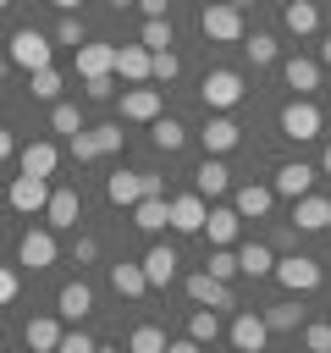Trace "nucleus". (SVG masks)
I'll list each match as a JSON object with an SVG mask.
<instances>
[{"label": "nucleus", "instance_id": "nucleus-1", "mask_svg": "<svg viewBox=\"0 0 331 353\" xmlns=\"http://www.w3.org/2000/svg\"><path fill=\"white\" fill-rule=\"evenodd\" d=\"M199 28H204L210 44H243V6L237 0H215V6H204Z\"/></svg>", "mask_w": 331, "mask_h": 353}, {"label": "nucleus", "instance_id": "nucleus-2", "mask_svg": "<svg viewBox=\"0 0 331 353\" xmlns=\"http://www.w3.org/2000/svg\"><path fill=\"white\" fill-rule=\"evenodd\" d=\"M50 50H55V44H50L39 28H17L11 44H6V61L22 66V72H44V66H50Z\"/></svg>", "mask_w": 331, "mask_h": 353}, {"label": "nucleus", "instance_id": "nucleus-3", "mask_svg": "<svg viewBox=\"0 0 331 353\" xmlns=\"http://www.w3.org/2000/svg\"><path fill=\"white\" fill-rule=\"evenodd\" d=\"M287 292H314L320 281H325V270H320V259H309V254H287V259H276V270H270Z\"/></svg>", "mask_w": 331, "mask_h": 353}, {"label": "nucleus", "instance_id": "nucleus-4", "mask_svg": "<svg viewBox=\"0 0 331 353\" xmlns=\"http://www.w3.org/2000/svg\"><path fill=\"white\" fill-rule=\"evenodd\" d=\"M281 138H292V143L320 138V105L314 99H287L281 105Z\"/></svg>", "mask_w": 331, "mask_h": 353}, {"label": "nucleus", "instance_id": "nucleus-5", "mask_svg": "<svg viewBox=\"0 0 331 353\" xmlns=\"http://www.w3.org/2000/svg\"><path fill=\"white\" fill-rule=\"evenodd\" d=\"M55 254H61V248H55V232H50V226H39V232L28 226L22 243H17V265H28V270H50Z\"/></svg>", "mask_w": 331, "mask_h": 353}, {"label": "nucleus", "instance_id": "nucleus-6", "mask_svg": "<svg viewBox=\"0 0 331 353\" xmlns=\"http://www.w3.org/2000/svg\"><path fill=\"white\" fill-rule=\"evenodd\" d=\"M237 99H243V77H237V72H226V66H221V72H210V77H204V105H210L215 116H226Z\"/></svg>", "mask_w": 331, "mask_h": 353}, {"label": "nucleus", "instance_id": "nucleus-7", "mask_svg": "<svg viewBox=\"0 0 331 353\" xmlns=\"http://www.w3.org/2000/svg\"><path fill=\"white\" fill-rule=\"evenodd\" d=\"M226 336H232V347H237V353H265V336H270V325H265V314L243 309V314L226 325Z\"/></svg>", "mask_w": 331, "mask_h": 353}, {"label": "nucleus", "instance_id": "nucleus-8", "mask_svg": "<svg viewBox=\"0 0 331 353\" xmlns=\"http://www.w3.org/2000/svg\"><path fill=\"white\" fill-rule=\"evenodd\" d=\"M314 176H320L314 165H303V160H287V165L270 176V193H276V199H303V193L314 188Z\"/></svg>", "mask_w": 331, "mask_h": 353}, {"label": "nucleus", "instance_id": "nucleus-9", "mask_svg": "<svg viewBox=\"0 0 331 353\" xmlns=\"http://www.w3.org/2000/svg\"><path fill=\"white\" fill-rule=\"evenodd\" d=\"M149 66H154V50H143V44H121V50H116V77H121L127 88L149 83Z\"/></svg>", "mask_w": 331, "mask_h": 353}, {"label": "nucleus", "instance_id": "nucleus-10", "mask_svg": "<svg viewBox=\"0 0 331 353\" xmlns=\"http://www.w3.org/2000/svg\"><path fill=\"white\" fill-rule=\"evenodd\" d=\"M281 83H287L298 99H309V94L320 88V61H309V55H287V61H281Z\"/></svg>", "mask_w": 331, "mask_h": 353}, {"label": "nucleus", "instance_id": "nucleus-11", "mask_svg": "<svg viewBox=\"0 0 331 353\" xmlns=\"http://www.w3.org/2000/svg\"><path fill=\"white\" fill-rule=\"evenodd\" d=\"M199 138H204V154H221V160H226V154H232V149L243 143V127H237L232 116H210Z\"/></svg>", "mask_w": 331, "mask_h": 353}, {"label": "nucleus", "instance_id": "nucleus-12", "mask_svg": "<svg viewBox=\"0 0 331 353\" xmlns=\"http://www.w3.org/2000/svg\"><path fill=\"white\" fill-rule=\"evenodd\" d=\"M226 188H232V171H226V160H221V154H204V165L193 171V193L210 204V199H221Z\"/></svg>", "mask_w": 331, "mask_h": 353}, {"label": "nucleus", "instance_id": "nucleus-13", "mask_svg": "<svg viewBox=\"0 0 331 353\" xmlns=\"http://www.w3.org/2000/svg\"><path fill=\"white\" fill-rule=\"evenodd\" d=\"M11 210H22V215H39L44 204H50V182L44 176H11Z\"/></svg>", "mask_w": 331, "mask_h": 353}, {"label": "nucleus", "instance_id": "nucleus-14", "mask_svg": "<svg viewBox=\"0 0 331 353\" xmlns=\"http://www.w3.org/2000/svg\"><path fill=\"white\" fill-rule=\"evenodd\" d=\"M188 298H193L199 309H232V287L215 281L210 270H193V276H188Z\"/></svg>", "mask_w": 331, "mask_h": 353}, {"label": "nucleus", "instance_id": "nucleus-15", "mask_svg": "<svg viewBox=\"0 0 331 353\" xmlns=\"http://www.w3.org/2000/svg\"><path fill=\"white\" fill-rule=\"evenodd\" d=\"M160 116V88L138 83V88H121V121H154Z\"/></svg>", "mask_w": 331, "mask_h": 353}, {"label": "nucleus", "instance_id": "nucleus-16", "mask_svg": "<svg viewBox=\"0 0 331 353\" xmlns=\"http://www.w3.org/2000/svg\"><path fill=\"white\" fill-rule=\"evenodd\" d=\"M292 226H298V232H325V226H331V199H320V193L292 199Z\"/></svg>", "mask_w": 331, "mask_h": 353}, {"label": "nucleus", "instance_id": "nucleus-17", "mask_svg": "<svg viewBox=\"0 0 331 353\" xmlns=\"http://www.w3.org/2000/svg\"><path fill=\"white\" fill-rule=\"evenodd\" d=\"M270 204H276V193H270L265 182H243V188L232 193V210H237L243 221H259V215H270Z\"/></svg>", "mask_w": 331, "mask_h": 353}, {"label": "nucleus", "instance_id": "nucleus-18", "mask_svg": "<svg viewBox=\"0 0 331 353\" xmlns=\"http://www.w3.org/2000/svg\"><path fill=\"white\" fill-rule=\"evenodd\" d=\"M132 226H138V232H166V226H171V199H166V193L138 199V204H132Z\"/></svg>", "mask_w": 331, "mask_h": 353}, {"label": "nucleus", "instance_id": "nucleus-19", "mask_svg": "<svg viewBox=\"0 0 331 353\" xmlns=\"http://www.w3.org/2000/svg\"><path fill=\"white\" fill-rule=\"evenodd\" d=\"M237 226H243V215H237L232 204H210L204 232H210V243H215V248H232V243H237Z\"/></svg>", "mask_w": 331, "mask_h": 353}, {"label": "nucleus", "instance_id": "nucleus-20", "mask_svg": "<svg viewBox=\"0 0 331 353\" xmlns=\"http://www.w3.org/2000/svg\"><path fill=\"white\" fill-rule=\"evenodd\" d=\"M77 72H83V83H88V77H110V72H116V44H94V39H88V44L77 50Z\"/></svg>", "mask_w": 331, "mask_h": 353}, {"label": "nucleus", "instance_id": "nucleus-21", "mask_svg": "<svg viewBox=\"0 0 331 353\" xmlns=\"http://www.w3.org/2000/svg\"><path fill=\"white\" fill-rule=\"evenodd\" d=\"M55 165H61V149H55V143H44V138H39V143H22V176H44V182H50Z\"/></svg>", "mask_w": 331, "mask_h": 353}, {"label": "nucleus", "instance_id": "nucleus-22", "mask_svg": "<svg viewBox=\"0 0 331 353\" xmlns=\"http://www.w3.org/2000/svg\"><path fill=\"white\" fill-rule=\"evenodd\" d=\"M44 221H50V232H66V226H77V188H50Z\"/></svg>", "mask_w": 331, "mask_h": 353}, {"label": "nucleus", "instance_id": "nucleus-23", "mask_svg": "<svg viewBox=\"0 0 331 353\" xmlns=\"http://www.w3.org/2000/svg\"><path fill=\"white\" fill-rule=\"evenodd\" d=\"M204 215H210V204H204L199 193L171 199V232H204Z\"/></svg>", "mask_w": 331, "mask_h": 353}, {"label": "nucleus", "instance_id": "nucleus-24", "mask_svg": "<svg viewBox=\"0 0 331 353\" xmlns=\"http://www.w3.org/2000/svg\"><path fill=\"white\" fill-rule=\"evenodd\" d=\"M138 265H143L149 287H166V281L177 276V265H182V259H177V248H171V243H154V248H149V254H143Z\"/></svg>", "mask_w": 331, "mask_h": 353}, {"label": "nucleus", "instance_id": "nucleus-25", "mask_svg": "<svg viewBox=\"0 0 331 353\" xmlns=\"http://www.w3.org/2000/svg\"><path fill=\"white\" fill-rule=\"evenodd\" d=\"M88 309H94V287H88V281H66V287L55 292V314H61V320H83Z\"/></svg>", "mask_w": 331, "mask_h": 353}, {"label": "nucleus", "instance_id": "nucleus-26", "mask_svg": "<svg viewBox=\"0 0 331 353\" xmlns=\"http://www.w3.org/2000/svg\"><path fill=\"white\" fill-rule=\"evenodd\" d=\"M61 336H66V331H61V320H50V314H33V320L22 325V342H28L33 353H55Z\"/></svg>", "mask_w": 331, "mask_h": 353}, {"label": "nucleus", "instance_id": "nucleus-27", "mask_svg": "<svg viewBox=\"0 0 331 353\" xmlns=\"http://www.w3.org/2000/svg\"><path fill=\"white\" fill-rule=\"evenodd\" d=\"M281 28L298 33V39H309V33L320 28V6H314V0H287V6H281Z\"/></svg>", "mask_w": 331, "mask_h": 353}, {"label": "nucleus", "instance_id": "nucleus-28", "mask_svg": "<svg viewBox=\"0 0 331 353\" xmlns=\"http://www.w3.org/2000/svg\"><path fill=\"white\" fill-rule=\"evenodd\" d=\"M105 199L121 204V210H132V204L143 199V171H116V176L105 182Z\"/></svg>", "mask_w": 331, "mask_h": 353}, {"label": "nucleus", "instance_id": "nucleus-29", "mask_svg": "<svg viewBox=\"0 0 331 353\" xmlns=\"http://www.w3.org/2000/svg\"><path fill=\"white\" fill-rule=\"evenodd\" d=\"M237 270H243V276H270V270H276V254H270L265 243H243V248H237Z\"/></svg>", "mask_w": 331, "mask_h": 353}, {"label": "nucleus", "instance_id": "nucleus-30", "mask_svg": "<svg viewBox=\"0 0 331 353\" xmlns=\"http://www.w3.org/2000/svg\"><path fill=\"white\" fill-rule=\"evenodd\" d=\"M110 287L121 298H143L149 292V276H143V265H110Z\"/></svg>", "mask_w": 331, "mask_h": 353}, {"label": "nucleus", "instance_id": "nucleus-31", "mask_svg": "<svg viewBox=\"0 0 331 353\" xmlns=\"http://www.w3.org/2000/svg\"><path fill=\"white\" fill-rule=\"evenodd\" d=\"M243 55H248L254 66H270V61L281 55V44H276V33H243Z\"/></svg>", "mask_w": 331, "mask_h": 353}, {"label": "nucleus", "instance_id": "nucleus-32", "mask_svg": "<svg viewBox=\"0 0 331 353\" xmlns=\"http://www.w3.org/2000/svg\"><path fill=\"white\" fill-rule=\"evenodd\" d=\"M149 127H154V149H166V154H171V149H182V143H188V127H182V121H177V116H154V121H149Z\"/></svg>", "mask_w": 331, "mask_h": 353}, {"label": "nucleus", "instance_id": "nucleus-33", "mask_svg": "<svg viewBox=\"0 0 331 353\" xmlns=\"http://www.w3.org/2000/svg\"><path fill=\"white\" fill-rule=\"evenodd\" d=\"M138 44H143V50H171V44H177V33H171V22H166V17H143Z\"/></svg>", "mask_w": 331, "mask_h": 353}, {"label": "nucleus", "instance_id": "nucleus-34", "mask_svg": "<svg viewBox=\"0 0 331 353\" xmlns=\"http://www.w3.org/2000/svg\"><path fill=\"white\" fill-rule=\"evenodd\" d=\"M298 320H303L298 298H281V303H270V309H265V325H270V331H298Z\"/></svg>", "mask_w": 331, "mask_h": 353}, {"label": "nucleus", "instance_id": "nucleus-35", "mask_svg": "<svg viewBox=\"0 0 331 353\" xmlns=\"http://www.w3.org/2000/svg\"><path fill=\"white\" fill-rule=\"evenodd\" d=\"M188 336H193L199 347L215 342V336H221V314H215V309H193V314H188Z\"/></svg>", "mask_w": 331, "mask_h": 353}, {"label": "nucleus", "instance_id": "nucleus-36", "mask_svg": "<svg viewBox=\"0 0 331 353\" xmlns=\"http://www.w3.org/2000/svg\"><path fill=\"white\" fill-rule=\"evenodd\" d=\"M28 88H33V99H61V72L55 66H44V72H28Z\"/></svg>", "mask_w": 331, "mask_h": 353}, {"label": "nucleus", "instance_id": "nucleus-37", "mask_svg": "<svg viewBox=\"0 0 331 353\" xmlns=\"http://www.w3.org/2000/svg\"><path fill=\"white\" fill-rule=\"evenodd\" d=\"M127 347H132V353H166V331H160V325H138V331L127 336Z\"/></svg>", "mask_w": 331, "mask_h": 353}, {"label": "nucleus", "instance_id": "nucleus-38", "mask_svg": "<svg viewBox=\"0 0 331 353\" xmlns=\"http://www.w3.org/2000/svg\"><path fill=\"white\" fill-rule=\"evenodd\" d=\"M55 44H66V50H83V44H88L83 22H77V17H61V22H55Z\"/></svg>", "mask_w": 331, "mask_h": 353}, {"label": "nucleus", "instance_id": "nucleus-39", "mask_svg": "<svg viewBox=\"0 0 331 353\" xmlns=\"http://www.w3.org/2000/svg\"><path fill=\"white\" fill-rule=\"evenodd\" d=\"M182 72V61H177V50H154V66H149V83H171Z\"/></svg>", "mask_w": 331, "mask_h": 353}, {"label": "nucleus", "instance_id": "nucleus-40", "mask_svg": "<svg viewBox=\"0 0 331 353\" xmlns=\"http://www.w3.org/2000/svg\"><path fill=\"white\" fill-rule=\"evenodd\" d=\"M50 127H55V132H66V138H72V132H83V116H77V105H61V99H55V110H50Z\"/></svg>", "mask_w": 331, "mask_h": 353}, {"label": "nucleus", "instance_id": "nucleus-41", "mask_svg": "<svg viewBox=\"0 0 331 353\" xmlns=\"http://www.w3.org/2000/svg\"><path fill=\"white\" fill-rule=\"evenodd\" d=\"M88 132H94V149L99 154H116L121 149V121H105V127H88Z\"/></svg>", "mask_w": 331, "mask_h": 353}, {"label": "nucleus", "instance_id": "nucleus-42", "mask_svg": "<svg viewBox=\"0 0 331 353\" xmlns=\"http://www.w3.org/2000/svg\"><path fill=\"white\" fill-rule=\"evenodd\" d=\"M210 276H215V281H232V276H237V248H215V254H210Z\"/></svg>", "mask_w": 331, "mask_h": 353}, {"label": "nucleus", "instance_id": "nucleus-43", "mask_svg": "<svg viewBox=\"0 0 331 353\" xmlns=\"http://www.w3.org/2000/svg\"><path fill=\"white\" fill-rule=\"evenodd\" d=\"M66 143H72V160H77V165H83V160H94V154H99V149H94V132H88V127H83V132H72V138H66Z\"/></svg>", "mask_w": 331, "mask_h": 353}, {"label": "nucleus", "instance_id": "nucleus-44", "mask_svg": "<svg viewBox=\"0 0 331 353\" xmlns=\"http://www.w3.org/2000/svg\"><path fill=\"white\" fill-rule=\"evenodd\" d=\"M303 347H309V353H331V325H320V320H314V325L303 331Z\"/></svg>", "mask_w": 331, "mask_h": 353}, {"label": "nucleus", "instance_id": "nucleus-45", "mask_svg": "<svg viewBox=\"0 0 331 353\" xmlns=\"http://www.w3.org/2000/svg\"><path fill=\"white\" fill-rule=\"evenodd\" d=\"M94 347H99V342H94V336H88V331H66V336H61V347H55V353H94Z\"/></svg>", "mask_w": 331, "mask_h": 353}, {"label": "nucleus", "instance_id": "nucleus-46", "mask_svg": "<svg viewBox=\"0 0 331 353\" xmlns=\"http://www.w3.org/2000/svg\"><path fill=\"white\" fill-rule=\"evenodd\" d=\"M83 88H88V99H110V94H116V72H110V77H88Z\"/></svg>", "mask_w": 331, "mask_h": 353}, {"label": "nucleus", "instance_id": "nucleus-47", "mask_svg": "<svg viewBox=\"0 0 331 353\" xmlns=\"http://www.w3.org/2000/svg\"><path fill=\"white\" fill-rule=\"evenodd\" d=\"M17 292H22V281H17V270H11V265H0V303H11Z\"/></svg>", "mask_w": 331, "mask_h": 353}, {"label": "nucleus", "instance_id": "nucleus-48", "mask_svg": "<svg viewBox=\"0 0 331 353\" xmlns=\"http://www.w3.org/2000/svg\"><path fill=\"white\" fill-rule=\"evenodd\" d=\"M72 254H77V265H94V259H99V243H94V237H77Z\"/></svg>", "mask_w": 331, "mask_h": 353}, {"label": "nucleus", "instance_id": "nucleus-49", "mask_svg": "<svg viewBox=\"0 0 331 353\" xmlns=\"http://www.w3.org/2000/svg\"><path fill=\"white\" fill-rule=\"evenodd\" d=\"M166 353H204L193 336H177V342H166Z\"/></svg>", "mask_w": 331, "mask_h": 353}, {"label": "nucleus", "instance_id": "nucleus-50", "mask_svg": "<svg viewBox=\"0 0 331 353\" xmlns=\"http://www.w3.org/2000/svg\"><path fill=\"white\" fill-rule=\"evenodd\" d=\"M138 11L143 17H166V0H138Z\"/></svg>", "mask_w": 331, "mask_h": 353}, {"label": "nucleus", "instance_id": "nucleus-51", "mask_svg": "<svg viewBox=\"0 0 331 353\" xmlns=\"http://www.w3.org/2000/svg\"><path fill=\"white\" fill-rule=\"evenodd\" d=\"M6 154H17V138H11L6 127H0V160H6Z\"/></svg>", "mask_w": 331, "mask_h": 353}, {"label": "nucleus", "instance_id": "nucleus-52", "mask_svg": "<svg viewBox=\"0 0 331 353\" xmlns=\"http://www.w3.org/2000/svg\"><path fill=\"white\" fill-rule=\"evenodd\" d=\"M314 171H320V176H331V143L320 149V165H314Z\"/></svg>", "mask_w": 331, "mask_h": 353}, {"label": "nucleus", "instance_id": "nucleus-53", "mask_svg": "<svg viewBox=\"0 0 331 353\" xmlns=\"http://www.w3.org/2000/svg\"><path fill=\"white\" fill-rule=\"evenodd\" d=\"M50 6H55V11H66V17H77V6H83V0H50Z\"/></svg>", "mask_w": 331, "mask_h": 353}, {"label": "nucleus", "instance_id": "nucleus-54", "mask_svg": "<svg viewBox=\"0 0 331 353\" xmlns=\"http://www.w3.org/2000/svg\"><path fill=\"white\" fill-rule=\"evenodd\" d=\"M105 6H110V11H127V6H138V0H105Z\"/></svg>", "mask_w": 331, "mask_h": 353}, {"label": "nucleus", "instance_id": "nucleus-55", "mask_svg": "<svg viewBox=\"0 0 331 353\" xmlns=\"http://www.w3.org/2000/svg\"><path fill=\"white\" fill-rule=\"evenodd\" d=\"M320 61H325V66H331V33H325V44H320Z\"/></svg>", "mask_w": 331, "mask_h": 353}, {"label": "nucleus", "instance_id": "nucleus-56", "mask_svg": "<svg viewBox=\"0 0 331 353\" xmlns=\"http://www.w3.org/2000/svg\"><path fill=\"white\" fill-rule=\"evenodd\" d=\"M94 353H121V347H105V342H99V347H94Z\"/></svg>", "mask_w": 331, "mask_h": 353}, {"label": "nucleus", "instance_id": "nucleus-57", "mask_svg": "<svg viewBox=\"0 0 331 353\" xmlns=\"http://www.w3.org/2000/svg\"><path fill=\"white\" fill-rule=\"evenodd\" d=\"M6 66H11V61H6V55H0V77H6Z\"/></svg>", "mask_w": 331, "mask_h": 353}, {"label": "nucleus", "instance_id": "nucleus-58", "mask_svg": "<svg viewBox=\"0 0 331 353\" xmlns=\"http://www.w3.org/2000/svg\"><path fill=\"white\" fill-rule=\"evenodd\" d=\"M6 6H11V0H0V11H6Z\"/></svg>", "mask_w": 331, "mask_h": 353}, {"label": "nucleus", "instance_id": "nucleus-59", "mask_svg": "<svg viewBox=\"0 0 331 353\" xmlns=\"http://www.w3.org/2000/svg\"><path fill=\"white\" fill-rule=\"evenodd\" d=\"M325 232H331V226H325Z\"/></svg>", "mask_w": 331, "mask_h": 353}]
</instances>
